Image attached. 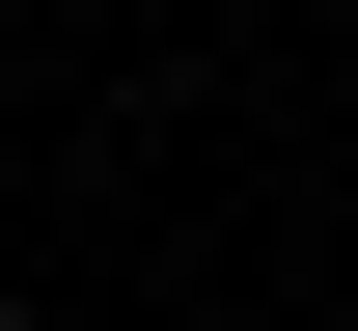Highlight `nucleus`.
I'll return each mask as SVG.
<instances>
[{"instance_id": "f257e3e1", "label": "nucleus", "mask_w": 358, "mask_h": 331, "mask_svg": "<svg viewBox=\"0 0 358 331\" xmlns=\"http://www.w3.org/2000/svg\"><path fill=\"white\" fill-rule=\"evenodd\" d=\"M0 331H28V304H0Z\"/></svg>"}]
</instances>
